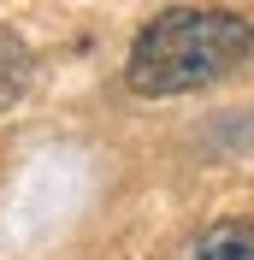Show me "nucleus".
Returning <instances> with one entry per match:
<instances>
[{
	"label": "nucleus",
	"mask_w": 254,
	"mask_h": 260,
	"mask_svg": "<svg viewBox=\"0 0 254 260\" xmlns=\"http://www.w3.org/2000/svg\"><path fill=\"white\" fill-rule=\"evenodd\" d=\"M254 48V30L237 12H219V6H172L160 12L136 48L124 59V83L148 101L166 95H189V89H207V83L231 77Z\"/></svg>",
	"instance_id": "f257e3e1"
},
{
	"label": "nucleus",
	"mask_w": 254,
	"mask_h": 260,
	"mask_svg": "<svg viewBox=\"0 0 254 260\" xmlns=\"http://www.w3.org/2000/svg\"><path fill=\"white\" fill-rule=\"evenodd\" d=\"M183 260H254V225H213L201 231Z\"/></svg>",
	"instance_id": "f03ea898"
},
{
	"label": "nucleus",
	"mask_w": 254,
	"mask_h": 260,
	"mask_svg": "<svg viewBox=\"0 0 254 260\" xmlns=\"http://www.w3.org/2000/svg\"><path fill=\"white\" fill-rule=\"evenodd\" d=\"M30 71H36V59H30V48H24V36L0 24V113L30 89Z\"/></svg>",
	"instance_id": "7ed1b4c3"
}]
</instances>
